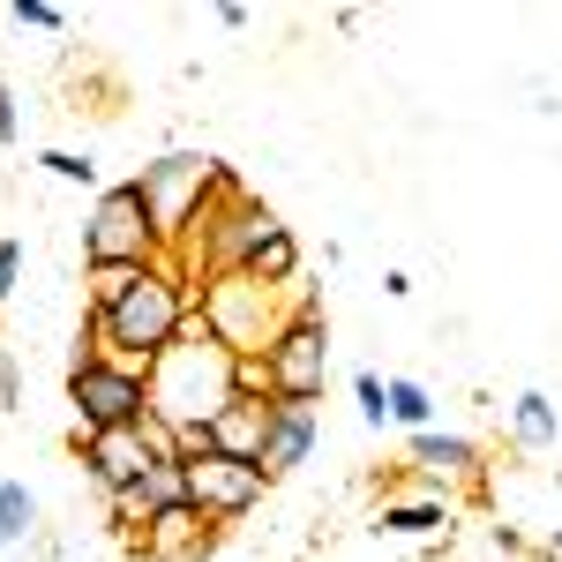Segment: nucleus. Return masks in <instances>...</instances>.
<instances>
[{
  "mask_svg": "<svg viewBox=\"0 0 562 562\" xmlns=\"http://www.w3.org/2000/svg\"><path fill=\"white\" fill-rule=\"evenodd\" d=\"M188 323H195V285H188L180 262L166 256L158 270H143V285H135L113 315H98L83 330L105 346V360H121V368H158V360L188 338Z\"/></svg>",
  "mask_w": 562,
  "mask_h": 562,
  "instance_id": "obj_1",
  "label": "nucleus"
},
{
  "mask_svg": "<svg viewBox=\"0 0 562 562\" xmlns=\"http://www.w3.org/2000/svg\"><path fill=\"white\" fill-rule=\"evenodd\" d=\"M225 405H233V352L203 330V307H195L188 338L150 368V413L166 428H211Z\"/></svg>",
  "mask_w": 562,
  "mask_h": 562,
  "instance_id": "obj_2",
  "label": "nucleus"
},
{
  "mask_svg": "<svg viewBox=\"0 0 562 562\" xmlns=\"http://www.w3.org/2000/svg\"><path fill=\"white\" fill-rule=\"evenodd\" d=\"M166 262V240L150 225V203L135 180H105L83 211V270H150Z\"/></svg>",
  "mask_w": 562,
  "mask_h": 562,
  "instance_id": "obj_3",
  "label": "nucleus"
},
{
  "mask_svg": "<svg viewBox=\"0 0 562 562\" xmlns=\"http://www.w3.org/2000/svg\"><path fill=\"white\" fill-rule=\"evenodd\" d=\"M217 173H225V158L211 150H166V158H150L135 188H143V203H150V225H158V240H166V256H180V240L195 233V217L217 203Z\"/></svg>",
  "mask_w": 562,
  "mask_h": 562,
  "instance_id": "obj_4",
  "label": "nucleus"
},
{
  "mask_svg": "<svg viewBox=\"0 0 562 562\" xmlns=\"http://www.w3.org/2000/svg\"><path fill=\"white\" fill-rule=\"evenodd\" d=\"M278 301H285V293L256 285L248 270H225V278H211V285H203V330H211L233 360H240V352H270V338L285 330Z\"/></svg>",
  "mask_w": 562,
  "mask_h": 562,
  "instance_id": "obj_5",
  "label": "nucleus"
},
{
  "mask_svg": "<svg viewBox=\"0 0 562 562\" xmlns=\"http://www.w3.org/2000/svg\"><path fill=\"white\" fill-rule=\"evenodd\" d=\"M262 360H270V397H285V405H323V390H330V323H323V307L315 301L293 307Z\"/></svg>",
  "mask_w": 562,
  "mask_h": 562,
  "instance_id": "obj_6",
  "label": "nucleus"
},
{
  "mask_svg": "<svg viewBox=\"0 0 562 562\" xmlns=\"http://www.w3.org/2000/svg\"><path fill=\"white\" fill-rule=\"evenodd\" d=\"M68 405H76V428L83 435L143 428L150 420V368H121V360L68 368Z\"/></svg>",
  "mask_w": 562,
  "mask_h": 562,
  "instance_id": "obj_7",
  "label": "nucleus"
},
{
  "mask_svg": "<svg viewBox=\"0 0 562 562\" xmlns=\"http://www.w3.org/2000/svg\"><path fill=\"white\" fill-rule=\"evenodd\" d=\"M270 487H278V480L262 473V465H240V458H195V465H188V503H195L217 532L240 525Z\"/></svg>",
  "mask_w": 562,
  "mask_h": 562,
  "instance_id": "obj_8",
  "label": "nucleus"
},
{
  "mask_svg": "<svg viewBox=\"0 0 562 562\" xmlns=\"http://www.w3.org/2000/svg\"><path fill=\"white\" fill-rule=\"evenodd\" d=\"M405 465H413V480H420L428 495H442V487H480L487 450L458 428H428V435H405Z\"/></svg>",
  "mask_w": 562,
  "mask_h": 562,
  "instance_id": "obj_9",
  "label": "nucleus"
},
{
  "mask_svg": "<svg viewBox=\"0 0 562 562\" xmlns=\"http://www.w3.org/2000/svg\"><path fill=\"white\" fill-rule=\"evenodd\" d=\"M76 458H83V473H90L98 495H128L135 480L158 465L150 442H143V428H113V435H83L76 428Z\"/></svg>",
  "mask_w": 562,
  "mask_h": 562,
  "instance_id": "obj_10",
  "label": "nucleus"
},
{
  "mask_svg": "<svg viewBox=\"0 0 562 562\" xmlns=\"http://www.w3.org/2000/svg\"><path fill=\"white\" fill-rule=\"evenodd\" d=\"M315 442H323V405H285V397H270V435H262V473H270V480L301 473L307 458H315Z\"/></svg>",
  "mask_w": 562,
  "mask_h": 562,
  "instance_id": "obj_11",
  "label": "nucleus"
},
{
  "mask_svg": "<svg viewBox=\"0 0 562 562\" xmlns=\"http://www.w3.org/2000/svg\"><path fill=\"white\" fill-rule=\"evenodd\" d=\"M217 548V525L195 510V503H180V510H158L150 532L135 540V555L143 562H203Z\"/></svg>",
  "mask_w": 562,
  "mask_h": 562,
  "instance_id": "obj_12",
  "label": "nucleus"
},
{
  "mask_svg": "<svg viewBox=\"0 0 562 562\" xmlns=\"http://www.w3.org/2000/svg\"><path fill=\"white\" fill-rule=\"evenodd\" d=\"M450 525H458V503L450 495H383V510H375V532L383 540H450Z\"/></svg>",
  "mask_w": 562,
  "mask_h": 562,
  "instance_id": "obj_13",
  "label": "nucleus"
},
{
  "mask_svg": "<svg viewBox=\"0 0 562 562\" xmlns=\"http://www.w3.org/2000/svg\"><path fill=\"white\" fill-rule=\"evenodd\" d=\"M262 435H270V397H233L211 420L217 458H240V465H262Z\"/></svg>",
  "mask_w": 562,
  "mask_h": 562,
  "instance_id": "obj_14",
  "label": "nucleus"
},
{
  "mask_svg": "<svg viewBox=\"0 0 562 562\" xmlns=\"http://www.w3.org/2000/svg\"><path fill=\"white\" fill-rule=\"evenodd\" d=\"M510 442H518L525 458H540V450L562 442V405L548 390H518V397H510Z\"/></svg>",
  "mask_w": 562,
  "mask_h": 562,
  "instance_id": "obj_15",
  "label": "nucleus"
},
{
  "mask_svg": "<svg viewBox=\"0 0 562 562\" xmlns=\"http://www.w3.org/2000/svg\"><path fill=\"white\" fill-rule=\"evenodd\" d=\"M256 285H270V293H293L301 285V240H293V225H270L256 248H248V262H240Z\"/></svg>",
  "mask_w": 562,
  "mask_h": 562,
  "instance_id": "obj_16",
  "label": "nucleus"
},
{
  "mask_svg": "<svg viewBox=\"0 0 562 562\" xmlns=\"http://www.w3.org/2000/svg\"><path fill=\"white\" fill-rule=\"evenodd\" d=\"M38 495L23 487V480H0V555H15V548H31L38 540Z\"/></svg>",
  "mask_w": 562,
  "mask_h": 562,
  "instance_id": "obj_17",
  "label": "nucleus"
},
{
  "mask_svg": "<svg viewBox=\"0 0 562 562\" xmlns=\"http://www.w3.org/2000/svg\"><path fill=\"white\" fill-rule=\"evenodd\" d=\"M390 428L397 435H428L435 428V390L420 375H390Z\"/></svg>",
  "mask_w": 562,
  "mask_h": 562,
  "instance_id": "obj_18",
  "label": "nucleus"
},
{
  "mask_svg": "<svg viewBox=\"0 0 562 562\" xmlns=\"http://www.w3.org/2000/svg\"><path fill=\"white\" fill-rule=\"evenodd\" d=\"M135 495H143L150 518H158V510H180V503H188V458H158L150 473L135 480Z\"/></svg>",
  "mask_w": 562,
  "mask_h": 562,
  "instance_id": "obj_19",
  "label": "nucleus"
},
{
  "mask_svg": "<svg viewBox=\"0 0 562 562\" xmlns=\"http://www.w3.org/2000/svg\"><path fill=\"white\" fill-rule=\"evenodd\" d=\"M150 270H158V262H150ZM135 285H143V270H83V323H98V315H113V307L128 301Z\"/></svg>",
  "mask_w": 562,
  "mask_h": 562,
  "instance_id": "obj_20",
  "label": "nucleus"
},
{
  "mask_svg": "<svg viewBox=\"0 0 562 562\" xmlns=\"http://www.w3.org/2000/svg\"><path fill=\"white\" fill-rule=\"evenodd\" d=\"M38 166H45L53 180H60V188H90V195L105 188V180H98V158H90V150H38Z\"/></svg>",
  "mask_w": 562,
  "mask_h": 562,
  "instance_id": "obj_21",
  "label": "nucleus"
},
{
  "mask_svg": "<svg viewBox=\"0 0 562 562\" xmlns=\"http://www.w3.org/2000/svg\"><path fill=\"white\" fill-rule=\"evenodd\" d=\"M352 405H360V420L383 435L390 428V375H375V368H352Z\"/></svg>",
  "mask_w": 562,
  "mask_h": 562,
  "instance_id": "obj_22",
  "label": "nucleus"
},
{
  "mask_svg": "<svg viewBox=\"0 0 562 562\" xmlns=\"http://www.w3.org/2000/svg\"><path fill=\"white\" fill-rule=\"evenodd\" d=\"M8 23H15V31H45V38H60V31H68V8H53V0H8Z\"/></svg>",
  "mask_w": 562,
  "mask_h": 562,
  "instance_id": "obj_23",
  "label": "nucleus"
},
{
  "mask_svg": "<svg viewBox=\"0 0 562 562\" xmlns=\"http://www.w3.org/2000/svg\"><path fill=\"white\" fill-rule=\"evenodd\" d=\"M233 397H270V360L262 352H240L233 360Z\"/></svg>",
  "mask_w": 562,
  "mask_h": 562,
  "instance_id": "obj_24",
  "label": "nucleus"
},
{
  "mask_svg": "<svg viewBox=\"0 0 562 562\" xmlns=\"http://www.w3.org/2000/svg\"><path fill=\"white\" fill-rule=\"evenodd\" d=\"M8 143H23V98H15V83L0 76V150Z\"/></svg>",
  "mask_w": 562,
  "mask_h": 562,
  "instance_id": "obj_25",
  "label": "nucleus"
},
{
  "mask_svg": "<svg viewBox=\"0 0 562 562\" xmlns=\"http://www.w3.org/2000/svg\"><path fill=\"white\" fill-rule=\"evenodd\" d=\"M15 285H23V240H0V307L15 301Z\"/></svg>",
  "mask_w": 562,
  "mask_h": 562,
  "instance_id": "obj_26",
  "label": "nucleus"
},
{
  "mask_svg": "<svg viewBox=\"0 0 562 562\" xmlns=\"http://www.w3.org/2000/svg\"><path fill=\"white\" fill-rule=\"evenodd\" d=\"M23 405V368H15V352L0 346V413H15Z\"/></svg>",
  "mask_w": 562,
  "mask_h": 562,
  "instance_id": "obj_27",
  "label": "nucleus"
},
{
  "mask_svg": "<svg viewBox=\"0 0 562 562\" xmlns=\"http://www.w3.org/2000/svg\"><path fill=\"white\" fill-rule=\"evenodd\" d=\"M383 301H413V278L405 270H383Z\"/></svg>",
  "mask_w": 562,
  "mask_h": 562,
  "instance_id": "obj_28",
  "label": "nucleus"
},
{
  "mask_svg": "<svg viewBox=\"0 0 562 562\" xmlns=\"http://www.w3.org/2000/svg\"><path fill=\"white\" fill-rule=\"evenodd\" d=\"M548 548H555V555H562V525H555V532H548Z\"/></svg>",
  "mask_w": 562,
  "mask_h": 562,
  "instance_id": "obj_29",
  "label": "nucleus"
},
{
  "mask_svg": "<svg viewBox=\"0 0 562 562\" xmlns=\"http://www.w3.org/2000/svg\"><path fill=\"white\" fill-rule=\"evenodd\" d=\"M0 76H8V45H0Z\"/></svg>",
  "mask_w": 562,
  "mask_h": 562,
  "instance_id": "obj_30",
  "label": "nucleus"
}]
</instances>
